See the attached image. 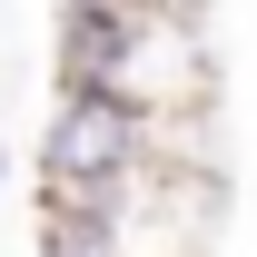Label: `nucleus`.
Returning <instances> with one entry per match:
<instances>
[{"label": "nucleus", "instance_id": "obj_1", "mask_svg": "<svg viewBox=\"0 0 257 257\" xmlns=\"http://www.w3.org/2000/svg\"><path fill=\"white\" fill-rule=\"evenodd\" d=\"M60 99H119L128 119H208L218 60L198 10L168 0H60Z\"/></svg>", "mask_w": 257, "mask_h": 257}, {"label": "nucleus", "instance_id": "obj_2", "mask_svg": "<svg viewBox=\"0 0 257 257\" xmlns=\"http://www.w3.org/2000/svg\"><path fill=\"white\" fill-rule=\"evenodd\" d=\"M139 168H168V159H159V128L128 119L119 99H60L50 109V128H40L50 188H109V178H139Z\"/></svg>", "mask_w": 257, "mask_h": 257}, {"label": "nucleus", "instance_id": "obj_3", "mask_svg": "<svg viewBox=\"0 0 257 257\" xmlns=\"http://www.w3.org/2000/svg\"><path fill=\"white\" fill-rule=\"evenodd\" d=\"M0 178H10V159H0Z\"/></svg>", "mask_w": 257, "mask_h": 257}]
</instances>
